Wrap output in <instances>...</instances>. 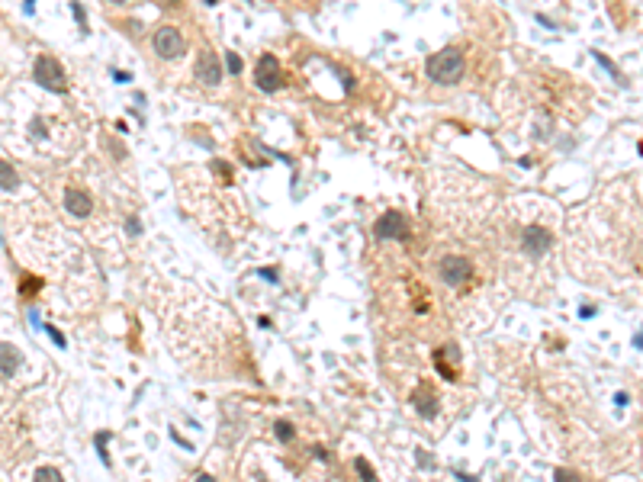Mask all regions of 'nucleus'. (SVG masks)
<instances>
[{"instance_id":"7ed1b4c3","label":"nucleus","mask_w":643,"mask_h":482,"mask_svg":"<svg viewBox=\"0 0 643 482\" xmlns=\"http://www.w3.org/2000/svg\"><path fill=\"white\" fill-rule=\"evenodd\" d=\"M373 235H377L380 241H389V238L405 241V238H409V219H405L399 209H389V212H383V216L377 219Z\"/></svg>"},{"instance_id":"f8f14e48","label":"nucleus","mask_w":643,"mask_h":482,"mask_svg":"<svg viewBox=\"0 0 643 482\" xmlns=\"http://www.w3.org/2000/svg\"><path fill=\"white\" fill-rule=\"evenodd\" d=\"M17 183H20L17 171H13L7 161H0V187H4V190H17Z\"/></svg>"},{"instance_id":"f03ea898","label":"nucleus","mask_w":643,"mask_h":482,"mask_svg":"<svg viewBox=\"0 0 643 482\" xmlns=\"http://www.w3.org/2000/svg\"><path fill=\"white\" fill-rule=\"evenodd\" d=\"M33 74H36V81H39L45 90H52V94H61V90H65V68L58 65L55 55H39L36 65H33Z\"/></svg>"},{"instance_id":"f257e3e1","label":"nucleus","mask_w":643,"mask_h":482,"mask_svg":"<svg viewBox=\"0 0 643 482\" xmlns=\"http://www.w3.org/2000/svg\"><path fill=\"white\" fill-rule=\"evenodd\" d=\"M463 55L457 49H444V52H438V55H431L428 58V65H425V71H428V78L431 81H438V84H457L463 78Z\"/></svg>"},{"instance_id":"0eeeda50","label":"nucleus","mask_w":643,"mask_h":482,"mask_svg":"<svg viewBox=\"0 0 643 482\" xmlns=\"http://www.w3.org/2000/svg\"><path fill=\"white\" fill-rule=\"evenodd\" d=\"M193 74H196V81L206 84V87H216V84L222 81L219 58L212 55V52H200V58H196V65H193Z\"/></svg>"},{"instance_id":"a211bd4d","label":"nucleus","mask_w":643,"mask_h":482,"mask_svg":"<svg viewBox=\"0 0 643 482\" xmlns=\"http://www.w3.org/2000/svg\"><path fill=\"white\" fill-rule=\"evenodd\" d=\"M126 232H129V235H139V232H142L139 219H129V222H126Z\"/></svg>"},{"instance_id":"39448f33","label":"nucleus","mask_w":643,"mask_h":482,"mask_svg":"<svg viewBox=\"0 0 643 482\" xmlns=\"http://www.w3.org/2000/svg\"><path fill=\"white\" fill-rule=\"evenodd\" d=\"M254 81H257V87H261V90H267V94L280 90V84H283L280 61L273 58V55H261V61L254 65Z\"/></svg>"},{"instance_id":"dca6fc26","label":"nucleus","mask_w":643,"mask_h":482,"mask_svg":"<svg viewBox=\"0 0 643 482\" xmlns=\"http://www.w3.org/2000/svg\"><path fill=\"white\" fill-rule=\"evenodd\" d=\"M553 482H579V476L572 469H566V466H560V469H553Z\"/></svg>"},{"instance_id":"f3484780","label":"nucleus","mask_w":643,"mask_h":482,"mask_svg":"<svg viewBox=\"0 0 643 482\" xmlns=\"http://www.w3.org/2000/svg\"><path fill=\"white\" fill-rule=\"evenodd\" d=\"M225 65H228V71H232V74L241 71V58L235 55V52H228V55H225Z\"/></svg>"},{"instance_id":"1a4fd4ad","label":"nucleus","mask_w":643,"mask_h":482,"mask_svg":"<svg viewBox=\"0 0 643 482\" xmlns=\"http://www.w3.org/2000/svg\"><path fill=\"white\" fill-rule=\"evenodd\" d=\"M65 209L71 212V216H90L94 203H90V196L81 193V190H65Z\"/></svg>"},{"instance_id":"9d476101","label":"nucleus","mask_w":643,"mask_h":482,"mask_svg":"<svg viewBox=\"0 0 643 482\" xmlns=\"http://www.w3.org/2000/svg\"><path fill=\"white\" fill-rule=\"evenodd\" d=\"M412 402H415V408L422 411L425 418H434V415H438V395H434L428 386H422V389H418V392H415V399H412Z\"/></svg>"},{"instance_id":"2eb2a0df","label":"nucleus","mask_w":643,"mask_h":482,"mask_svg":"<svg viewBox=\"0 0 643 482\" xmlns=\"http://www.w3.org/2000/svg\"><path fill=\"white\" fill-rule=\"evenodd\" d=\"M354 466H357V472H361L364 482H377V476H373V469H370V463H367V460H354Z\"/></svg>"},{"instance_id":"4468645a","label":"nucleus","mask_w":643,"mask_h":482,"mask_svg":"<svg viewBox=\"0 0 643 482\" xmlns=\"http://www.w3.org/2000/svg\"><path fill=\"white\" fill-rule=\"evenodd\" d=\"M273 431H277V437H280V440H293V434H296L289 421H277V424H273Z\"/></svg>"},{"instance_id":"423d86ee","label":"nucleus","mask_w":643,"mask_h":482,"mask_svg":"<svg viewBox=\"0 0 643 482\" xmlns=\"http://www.w3.org/2000/svg\"><path fill=\"white\" fill-rule=\"evenodd\" d=\"M473 277V267L466 257H444L441 261V280L450 283V286H460Z\"/></svg>"},{"instance_id":"6ab92c4d","label":"nucleus","mask_w":643,"mask_h":482,"mask_svg":"<svg viewBox=\"0 0 643 482\" xmlns=\"http://www.w3.org/2000/svg\"><path fill=\"white\" fill-rule=\"evenodd\" d=\"M196 482H216V479H212V476H200V479H196Z\"/></svg>"},{"instance_id":"6e6552de","label":"nucleus","mask_w":643,"mask_h":482,"mask_svg":"<svg viewBox=\"0 0 643 482\" xmlns=\"http://www.w3.org/2000/svg\"><path fill=\"white\" fill-rule=\"evenodd\" d=\"M521 241H524V251H527L531 257H540L543 251H547L550 244H553V235H550L547 228H540V225H527Z\"/></svg>"},{"instance_id":"ddd939ff","label":"nucleus","mask_w":643,"mask_h":482,"mask_svg":"<svg viewBox=\"0 0 643 482\" xmlns=\"http://www.w3.org/2000/svg\"><path fill=\"white\" fill-rule=\"evenodd\" d=\"M33 482H65V476H61L55 466H39V472H36Z\"/></svg>"},{"instance_id":"20e7f679","label":"nucleus","mask_w":643,"mask_h":482,"mask_svg":"<svg viewBox=\"0 0 643 482\" xmlns=\"http://www.w3.org/2000/svg\"><path fill=\"white\" fill-rule=\"evenodd\" d=\"M151 45H155V52H158L161 58H180L183 49H187V42H183V36H180L177 26H158Z\"/></svg>"},{"instance_id":"9b49d317","label":"nucleus","mask_w":643,"mask_h":482,"mask_svg":"<svg viewBox=\"0 0 643 482\" xmlns=\"http://www.w3.org/2000/svg\"><path fill=\"white\" fill-rule=\"evenodd\" d=\"M20 360H23V357H20L17 347H10V344H0V370H4V373H13V370L20 366Z\"/></svg>"}]
</instances>
